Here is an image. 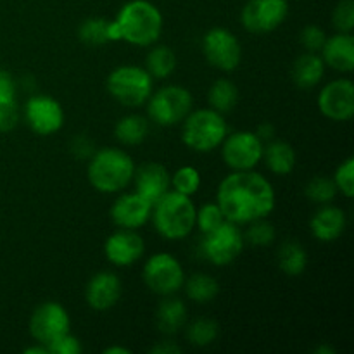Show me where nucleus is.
Returning <instances> with one entry per match:
<instances>
[{
  "label": "nucleus",
  "instance_id": "f257e3e1",
  "mask_svg": "<svg viewBox=\"0 0 354 354\" xmlns=\"http://www.w3.org/2000/svg\"><path fill=\"white\" fill-rule=\"evenodd\" d=\"M216 203L225 220L235 225H248L273 213L277 194L272 182L254 169L232 171L220 182Z\"/></svg>",
  "mask_w": 354,
  "mask_h": 354
},
{
  "label": "nucleus",
  "instance_id": "f03ea898",
  "mask_svg": "<svg viewBox=\"0 0 354 354\" xmlns=\"http://www.w3.org/2000/svg\"><path fill=\"white\" fill-rule=\"evenodd\" d=\"M165 26L161 9L149 0H130L109 23L111 41H127L135 47H151Z\"/></svg>",
  "mask_w": 354,
  "mask_h": 354
},
{
  "label": "nucleus",
  "instance_id": "7ed1b4c3",
  "mask_svg": "<svg viewBox=\"0 0 354 354\" xmlns=\"http://www.w3.org/2000/svg\"><path fill=\"white\" fill-rule=\"evenodd\" d=\"M133 158L124 149L104 147L90 156L86 178L100 194H120L133 180Z\"/></svg>",
  "mask_w": 354,
  "mask_h": 354
},
{
  "label": "nucleus",
  "instance_id": "20e7f679",
  "mask_svg": "<svg viewBox=\"0 0 354 354\" xmlns=\"http://www.w3.org/2000/svg\"><path fill=\"white\" fill-rule=\"evenodd\" d=\"M196 209L192 197L168 190L152 204V225L166 241H183L196 228Z\"/></svg>",
  "mask_w": 354,
  "mask_h": 354
},
{
  "label": "nucleus",
  "instance_id": "39448f33",
  "mask_svg": "<svg viewBox=\"0 0 354 354\" xmlns=\"http://www.w3.org/2000/svg\"><path fill=\"white\" fill-rule=\"evenodd\" d=\"M180 124H182L183 145L189 147L190 151L201 152V154H206V152L220 147L228 133L225 116L211 107L192 109Z\"/></svg>",
  "mask_w": 354,
  "mask_h": 354
},
{
  "label": "nucleus",
  "instance_id": "423d86ee",
  "mask_svg": "<svg viewBox=\"0 0 354 354\" xmlns=\"http://www.w3.org/2000/svg\"><path fill=\"white\" fill-rule=\"evenodd\" d=\"M106 88L118 104L124 107H140L154 90V78L144 66L121 64L106 78Z\"/></svg>",
  "mask_w": 354,
  "mask_h": 354
},
{
  "label": "nucleus",
  "instance_id": "0eeeda50",
  "mask_svg": "<svg viewBox=\"0 0 354 354\" xmlns=\"http://www.w3.org/2000/svg\"><path fill=\"white\" fill-rule=\"evenodd\" d=\"M147 116L159 127H176L194 109V97L182 85H165L152 90L147 102Z\"/></svg>",
  "mask_w": 354,
  "mask_h": 354
},
{
  "label": "nucleus",
  "instance_id": "6e6552de",
  "mask_svg": "<svg viewBox=\"0 0 354 354\" xmlns=\"http://www.w3.org/2000/svg\"><path fill=\"white\" fill-rule=\"evenodd\" d=\"M244 232L241 225L225 220L220 227L203 235L201 254L213 266H228L244 251Z\"/></svg>",
  "mask_w": 354,
  "mask_h": 354
},
{
  "label": "nucleus",
  "instance_id": "1a4fd4ad",
  "mask_svg": "<svg viewBox=\"0 0 354 354\" xmlns=\"http://www.w3.org/2000/svg\"><path fill=\"white\" fill-rule=\"evenodd\" d=\"M142 279L147 289L158 296H171L183 287L185 272L171 252H156L144 263Z\"/></svg>",
  "mask_w": 354,
  "mask_h": 354
},
{
  "label": "nucleus",
  "instance_id": "9d476101",
  "mask_svg": "<svg viewBox=\"0 0 354 354\" xmlns=\"http://www.w3.org/2000/svg\"><path fill=\"white\" fill-rule=\"evenodd\" d=\"M220 147L223 162L232 171H248L261 162L265 144L256 131L239 130L227 133Z\"/></svg>",
  "mask_w": 354,
  "mask_h": 354
},
{
  "label": "nucleus",
  "instance_id": "9b49d317",
  "mask_svg": "<svg viewBox=\"0 0 354 354\" xmlns=\"http://www.w3.org/2000/svg\"><path fill=\"white\" fill-rule=\"evenodd\" d=\"M68 332H71V317L57 301H45L38 304L31 313L30 335L35 342H40L48 348L55 339Z\"/></svg>",
  "mask_w": 354,
  "mask_h": 354
},
{
  "label": "nucleus",
  "instance_id": "f8f14e48",
  "mask_svg": "<svg viewBox=\"0 0 354 354\" xmlns=\"http://www.w3.org/2000/svg\"><path fill=\"white\" fill-rule=\"evenodd\" d=\"M203 54L213 68L232 73L242 62V45L227 28H211L203 37Z\"/></svg>",
  "mask_w": 354,
  "mask_h": 354
},
{
  "label": "nucleus",
  "instance_id": "ddd939ff",
  "mask_svg": "<svg viewBox=\"0 0 354 354\" xmlns=\"http://www.w3.org/2000/svg\"><path fill=\"white\" fill-rule=\"evenodd\" d=\"M289 16V0H248L241 23L252 35H268L282 26Z\"/></svg>",
  "mask_w": 354,
  "mask_h": 354
},
{
  "label": "nucleus",
  "instance_id": "4468645a",
  "mask_svg": "<svg viewBox=\"0 0 354 354\" xmlns=\"http://www.w3.org/2000/svg\"><path fill=\"white\" fill-rule=\"evenodd\" d=\"M23 116L33 133L50 137L64 127L66 114L57 99L45 93H35L24 104Z\"/></svg>",
  "mask_w": 354,
  "mask_h": 354
},
{
  "label": "nucleus",
  "instance_id": "2eb2a0df",
  "mask_svg": "<svg viewBox=\"0 0 354 354\" xmlns=\"http://www.w3.org/2000/svg\"><path fill=\"white\" fill-rule=\"evenodd\" d=\"M322 116L334 123H348L354 116V83L349 78L328 82L318 93Z\"/></svg>",
  "mask_w": 354,
  "mask_h": 354
},
{
  "label": "nucleus",
  "instance_id": "dca6fc26",
  "mask_svg": "<svg viewBox=\"0 0 354 354\" xmlns=\"http://www.w3.org/2000/svg\"><path fill=\"white\" fill-rule=\"evenodd\" d=\"M104 254L111 265L127 268L140 261L145 254V242L137 230L118 228L104 242Z\"/></svg>",
  "mask_w": 354,
  "mask_h": 354
},
{
  "label": "nucleus",
  "instance_id": "f3484780",
  "mask_svg": "<svg viewBox=\"0 0 354 354\" xmlns=\"http://www.w3.org/2000/svg\"><path fill=\"white\" fill-rule=\"evenodd\" d=\"M152 204L138 192H120L111 206V220L118 228L138 230L151 221Z\"/></svg>",
  "mask_w": 354,
  "mask_h": 354
},
{
  "label": "nucleus",
  "instance_id": "a211bd4d",
  "mask_svg": "<svg viewBox=\"0 0 354 354\" xmlns=\"http://www.w3.org/2000/svg\"><path fill=\"white\" fill-rule=\"evenodd\" d=\"M123 294V283L114 272H97L86 282L85 301L93 311H109L116 306Z\"/></svg>",
  "mask_w": 354,
  "mask_h": 354
},
{
  "label": "nucleus",
  "instance_id": "6ab92c4d",
  "mask_svg": "<svg viewBox=\"0 0 354 354\" xmlns=\"http://www.w3.org/2000/svg\"><path fill=\"white\" fill-rule=\"evenodd\" d=\"M131 182L135 183V192H138L149 203L154 204L168 190H171V173L161 162L147 161L142 162L140 166H135Z\"/></svg>",
  "mask_w": 354,
  "mask_h": 354
},
{
  "label": "nucleus",
  "instance_id": "aec40b11",
  "mask_svg": "<svg viewBox=\"0 0 354 354\" xmlns=\"http://www.w3.org/2000/svg\"><path fill=\"white\" fill-rule=\"evenodd\" d=\"M348 227V216L344 209L334 204H322L320 209L311 216L310 230L317 241L334 242L341 237Z\"/></svg>",
  "mask_w": 354,
  "mask_h": 354
},
{
  "label": "nucleus",
  "instance_id": "412c9836",
  "mask_svg": "<svg viewBox=\"0 0 354 354\" xmlns=\"http://www.w3.org/2000/svg\"><path fill=\"white\" fill-rule=\"evenodd\" d=\"M325 66L334 71L349 75L354 69V37L353 33L337 31L332 37H327L320 50Z\"/></svg>",
  "mask_w": 354,
  "mask_h": 354
},
{
  "label": "nucleus",
  "instance_id": "4be33fe9",
  "mask_svg": "<svg viewBox=\"0 0 354 354\" xmlns=\"http://www.w3.org/2000/svg\"><path fill=\"white\" fill-rule=\"evenodd\" d=\"M325 69L327 66L318 52H304L294 61L290 76L297 88L311 90L324 80Z\"/></svg>",
  "mask_w": 354,
  "mask_h": 354
},
{
  "label": "nucleus",
  "instance_id": "5701e85b",
  "mask_svg": "<svg viewBox=\"0 0 354 354\" xmlns=\"http://www.w3.org/2000/svg\"><path fill=\"white\" fill-rule=\"evenodd\" d=\"M189 320L187 304L182 299L171 296H165V299L158 304L156 310V327L161 334L173 335L182 330Z\"/></svg>",
  "mask_w": 354,
  "mask_h": 354
},
{
  "label": "nucleus",
  "instance_id": "b1692460",
  "mask_svg": "<svg viewBox=\"0 0 354 354\" xmlns=\"http://www.w3.org/2000/svg\"><path fill=\"white\" fill-rule=\"evenodd\" d=\"M261 161L277 176H287L294 171L297 165V154L289 142L270 140L263 147Z\"/></svg>",
  "mask_w": 354,
  "mask_h": 354
},
{
  "label": "nucleus",
  "instance_id": "393cba45",
  "mask_svg": "<svg viewBox=\"0 0 354 354\" xmlns=\"http://www.w3.org/2000/svg\"><path fill=\"white\" fill-rule=\"evenodd\" d=\"M176 64H178V59H176L175 50L168 45L156 41L145 55L144 68L154 80H168L175 73Z\"/></svg>",
  "mask_w": 354,
  "mask_h": 354
},
{
  "label": "nucleus",
  "instance_id": "a878e982",
  "mask_svg": "<svg viewBox=\"0 0 354 354\" xmlns=\"http://www.w3.org/2000/svg\"><path fill=\"white\" fill-rule=\"evenodd\" d=\"M114 137L121 145L135 147L144 144L149 137V121L142 114H127L120 118L114 127Z\"/></svg>",
  "mask_w": 354,
  "mask_h": 354
},
{
  "label": "nucleus",
  "instance_id": "bb28decb",
  "mask_svg": "<svg viewBox=\"0 0 354 354\" xmlns=\"http://www.w3.org/2000/svg\"><path fill=\"white\" fill-rule=\"evenodd\" d=\"M277 265L287 277H299L308 268V252L299 242L287 241L277 251Z\"/></svg>",
  "mask_w": 354,
  "mask_h": 354
},
{
  "label": "nucleus",
  "instance_id": "cd10ccee",
  "mask_svg": "<svg viewBox=\"0 0 354 354\" xmlns=\"http://www.w3.org/2000/svg\"><path fill=\"white\" fill-rule=\"evenodd\" d=\"M239 102V88L232 80L218 78L211 83L207 90V104L211 109L227 114L235 109Z\"/></svg>",
  "mask_w": 354,
  "mask_h": 354
},
{
  "label": "nucleus",
  "instance_id": "c85d7f7f",
  "mask_svg": "<svg viewBox=\"0 0 354 354\" xmlns=\"http://www.w3.org/2000/svg\"><path fill=\"white\" fill-rule=\"evenodd\" d=\"M183 290L187 297L197 304H207L220 294V283L214 277L207 273H192V275L183 282Z\"/></svg>",
  "mask_w": 354,
  "mask_h": 354
},
{
  "label": "nucleus",
  "instance_id": "c756f323",
  "mask_svg": "<svg viewBox=\"0 0 354 354\" xmlns=\"http://www.w3.org/2000/svg\"><path fill=\"white\" fill-rule=\"evenodd\" d=\"M109 23L106 17H88L78 26V40L86 47H102L109 44Z\"/></svg>",
  "mask_w": 354,
  "mask_h": 354
},
{
  "label": "nucleus",
  "instance_id": "7c9ffc66",
  "mask_svg": "<svg viewBox=\"0 0 354 354\" xmlns=\"http://www.w3.org/2000/svg\"><path fill=\"white\" fill-rule=\"evenodd\" d=\"M220 334V327L211 318H197L187 325V341L196 348H207Z\"/></svg>",
  "mask_w": 354,
  "mask_h": 354
},
{
  "label": "nucleus",
  "instance_id": "2f4dec72",
  "mask_svg": "<svg viewBox=\"0 0 354 354\" xmlns=\"http://www.w3.org/2000/svg\"><path fill=\"white\" fill-rule=\"evenodd\" d=\"M339 190L334 180L328 176H315L304 187V196L315 204H330L337 197Z\"/></svg>",
  "mask_w": 354,
  "mask_h": 354
},
{
  "label": "nucleus",
  "instance_id": "473e14b6",
  "mask_svg": "<svg viewBox=\"0 0 354 354\" xmlns=\"http://www.w3.org/2000/svg\"><path fill=\"white\" fill-rule=\"evenodd\" d=\"M201 183H203V178H201L199 169L194 166H182L171 175V190L183 196L192 197L194 194H197Z\"/></svg>",
  "mask_w": 354,
  "mask_h": 354
},
{
  "label": "nucleus",
  "instance_id": "72a5a7b5",
  "mask_svg": "<svg viewBox=\"0 0 354 354\" xmlns=\"http://www.w3.org/2000/svg\"><path fill=\"white\" fill-rule=\"evenodd\" d=\"M244 241L254 248H268L275 241V227L266 218L251 221L244 232Z\"/></svg>",
  "mask_w": 354,
  "mask_h": 354
},
{
  "label": "nucleus",
  "instance_id": "f704fd0d",
  "mask_svg": "<svg viewBox=\"0 0 354 354\" xmlns=\"http://www.w3.org/2000/svg\"><path fill=\"white\" fill-rule=\"evenodd\" d=\"M225 221L223 213H221L218 203H206L196 209V228H199L201 234H207V232L214 230L216 227H220Z\"/></svg>",
  "mask_w": 354,
  "mask_h": 354
},
{
  "label": "nucleus",
  "instance_id": "c9c22d12",
  "mask_svg": "<svg viewBox=\"0 0 354 354\" xmlns=\"http://www.w3.org/2000/svg\"><path fill=\"white\" fill-rule=\"evenodd\" d=\"M332 180H334L339 192H341L346 199H351L354 196V158L353 156L346 158L344 161L335 168V173L334 176H332Z\"/></svg>",
  "mask_w": 354,
  "mask_h": 354
},
{
  "label": "nucleus",
  "instance_id": "e433bc0d",
  "mask_svg": "<svg viewBox=\"0 0 354 354\" xmlns=\"http://www.w3.org/2000/svg\"><path fill=\"white\" fill-rule=\"evenodd\" d=\"M332 23L337 31L353 33L354 28V0H339L332 12Z\"/></svg>",
  "mask_w": 354,
  "mask_h": 354
},
{
  "label": "nucleus",
  "instance_id": "4c0bfd02",
  "mask_svg": "<svg viewBox=\"0 0 354 354\" xmlns=\"http://www.w3.org/2000/svg\"><path fill=\"white\" fill-rule=\"evenodd\" d=\"M299 40L301 45L306 48V52H318L320 54L322 47H324L325 40H327V33L320 26H317V24H308L301 31Z\"/></svg>",
  "mask_w": 354,
  "mask_h": 354
},
{
  "label": "nucleus",
  "instance_id": "58836bf2",
  "mask_svg": "<svg viewBox=\"0 0 354 354\" xmlns=\"http://www.w3.org/2000/svg\"><path fill=\"white\" fill-rule=\"evenodd\" d=\"M48 353L50 354H82L83 346L76 335H73L71 332L61 335L59 339H55L50 346H48Z\"/></svg>",
  "mask_w": 354,
  "mask_h": 354
},
{
  "label": "nucleus",
  "instance_id": "ea45409f",
  "mask_svg": "<svg viewBox=\"0 0 354 354\" xmlns=\"http://www.w3.org/2000/svg\"><path fill=\"white\" fill-rule=\"evenodd\" d=\"M21 120L17 102H0V133H9L17 127Z\"/></svg>",
  "mask_w": 354,
  "mask_h": 354
},
{
  "label": "nucleus",
  "instance_id": "a19ab883",
  "mask_svg": "<svg viewBox=\"0 0 354 354\" xmlns=\"http://www.w3.org/2000/svg\"><path fill=\"white\" fill-rule=\"evenodd\" d=\"M69 151L75 156L76 159H83V161H88L90 156L95 152V144H93L92 138L85 133L75 135L69 142Z\"/></svg>",
  "mask_w": 354,
  "mask_h": 354
},
{
  "label": "nucleus",
  "instance_id": "79ce46f5",
  "mask_svg": "<svg viewBox=\"0 0 354 354\" xmlns=\"http://www.w3.org/2000/svg\"><path fill=\"white\" fill-rule=\"evenodd\" d=\"M17 86L12 75L0 69V102H14Z\"/></svg>",
  "mask_w": 354,
  "mask_h": 354
},
{
  "label": "nucleus",
  "instance_id": "37998d69",
  "mask_svg": "<svg viewBox=\"0 0 354 354\" xmlns=\"http://www.w3.org/2000/svg\"><path fill=\"white\" fill-rule=\"evenodd\" d=\"M152 354H180L182 353V348L176 344L171 339H165V341H159L152 346L151 349Z\"/></svg>",
  "mask_w": 354,
  "mask_h": 354
},
{
  "label": "nucleus",
  "instance_id": "c03bdc74",
  "mask_svg": "<svg viewBox=\"0 0 354 354\" xmlns=\"http://www.w3.org/2000/svg\"><path fill=\"white\" fill-rule=\"evenodd\" d=\"M256 135L263 140V144L273 140L275 138V127L272 123H261L258 128H256Z\"/></svg>",
  "mask_w": 354,
  "mask_h": 354
},
{
  "label": "nucleus",
  "instance_id": "a18cd8bd",
  "mask_svg": "<svg viewBox=\"0 0 354 354\" xmlns=\"http://www.w3.org/2000/svg\"><path fill=\"white\" fill-rule=\"evenodd\" d=\"M24 354H48V348L47 346L40 344V342H35L33 346L24 349Z\"/></svg>",
  "mask_w": 354,
  "mask_h": 354
},
{
  "label": "nucleus",
  "instance_id": "49530a36",
  "mask_svg": "<svg viewBox=\"0 0 354 354\" xmlns=\"http://www.w3.org/2000/svg\"><path fill=\"white\" fill-rule=\"evenodd\" d=\"M131 351L123 346H109V348L104 349V354H130Z\"/></svg>",
  "mask_w": 354,
  "mask_h": 354
},
{
  "label": "nucleus",
  "instance_id": "de8ad7c7",
  "mask_svg": "<svg viewBox=\"0 0 354 354\" xmlns=\"http://www.w3.org/2000/svg\"><path fill=\"white\" fill-rule=\"evenodd\" d=\"M315 353L317 354H334L335 351H334V348H330V346L324 344V346H320V348H318Z\"/></svg>",
  "mask_w": 354,
  "mask_h": 354
}]
</instances>
